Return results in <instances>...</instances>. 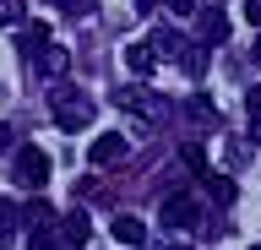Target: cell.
I'll use <instances>...</instances> for the list:
<instances>
[{
  "label": "cell",
  "mask_w": 261,
  "mask_h": 250,
  "mask_svg": "<svg viewBox=\"0 0 261 250\" xmlns=\"http://www.w3.org/2000/svg\"><path fill=\"white\" fill-rule=\"evenodd\" d=\"M49 109H55V125H60V131H82V125L93 120V98H87L82 87H71V82L49 87Z\"/></svg>",
  "instance_id": "1"
},
{
  "label": "cell",
  "mask_w": 261,
  "mask_h": 250,
  "mask_svg": "<svg viewBox=\"0 0 261 250\" xmlns=\"http://www.w3.org/2000/svg\"><path fill=\"white\" fill-rule=\"evenodd\" d=\"M114 103H120V109H130V115H142V131H158L163 120L174 115V109H169V98H158V93H152V87H142V82L120 87V93H114Z\"/></svg>",
  "instance_id": "2"
},
{
  "label": "cell",
  "mask_w": 261,
  "mask_h": 250,
  "mask_svg": "<svg viewBox=\"0 0 261 250\" xmlns=\"http://www.w3.org/2000/svg\"><path fill=\"white\" fill-rule=\"evenodd\" d=\"M11 174L22 190H44L49 185V152L44 147H16L11 152Z\"/></svg>",
  "instance_id": "3"
},
{
  "label": "cell",
  "mask_w": 261,
  "mask_h": 250,
  "mask_svg": "<svg viewBox=\"0 0 261 250\" xmlns=\"http://www.w3.org/2000/svg\"><path fill=\"white\" fill-rule=\"evenodd\" d=\"M158 217H163V229L174 234V229H191L196 217H201V207H196V196H185V190H174V196H163Z\"/></svg>",
  "instance_id": "4"
},
{
  "label": "cell",
  "mask_w": 261,
  "mask_h": 250,
  "mask_svg": "<svg viewBox=\"0 0 261 250\" xmlns=\"http://www.w3.org/2000/svg\"><path fill=\"white\" fill-rule=\"evenodd\" d=\"M87 163H93V169H114V163H125V136H120V131H103L93 147H87Z\"/></svg>",
  "instance_id": "5"
},
{
  "label": "cell",
  "mask_w": 261,
  "mask_h": 250,
  "mask_svg": "<svg viewBox=\"0 0 261 250\" xmlns=\"http://www.w3.org/2000/svg\"><path fill=\"white\" fill-rule=\"evenodd\" d=\"M65 66H71V60H65L60 44H44V49L33 54V71H38L44 82H65Z\"/></svg>",
  "instance_id": "6"
},
{
  "label": "cell",
  "mask_w": 261,
  "mask_h": 250,
  "mask_svg": "<svg viewBox=\"0 0 261 250\" xmlns=\"http://www.w3.org/2000/svg\"><path fill=\"white\" fill-rule=\"evenodd\" d=\"M109 234L120 239V245H147V223H142L136 212H120V217L109 223Z\"/></svg>",
  "instance_id": "7"
},
{
  "label": "cell",
  "mask_w": 261,
  "mask_h": 250,
  "mask_svg": "<svg viewBox=\"0 0 261 250\" xmlns=\"http://www.w3.org/2000/svg\"><path fill=\"white\" fill-rule=\"evenodd\" d=\"M60 239L71 250H82L87 239H93V223H87V212H65V223H60Z\"/></svg>",
  "instance_id": "8"
},
{
  "label": "cell",
  "mask_w": 261,
  "mask_h": 250,
  "mask_svg": "<svg viewBox=\"0 0 261 250\" xmlns=\"http://www.w3.org/2000/svg\"><path fill=\"white\" fill-rule=\"evenodd\" d=\"M152 60H158V49H152V44H125V71L136 76V82L152 71Z\"/></svg>",
  "instance_id": "9"
},
{
  "label": "cell",
  "mask_w": 261,
  "mask_h": 250,
  "mask_svg": "<svg viewBox=\"0 0 261 250\" xmlns=\"http://www.w3.org/2000/svg\"><path fill=\"white\" fill-rule=\"evenodd\" d=\"M196 27H201V44H223V38H228V17H223V11H201Z\"/></svg>",
  "instance_id": "10"
},
{
  "label": "cell",
  "mask_w": 261,
  "mask_h": 250,
  "mask_svg": "<svg viewBox=\"0 0 261 250\" xmlns=\"http://www.w3.org/2000/svg\"><path fill=\"white\" fill-rule=\"evenodd\" d=\"M185 44H191V38L174 33V27H158V38H152V49H158V54H174V60L185 54Z\"/></svg>",
  "instance_id": "11"
},
{
  "label": "cell",
  "mask_w": 261,
  "mask_h": 250,
  "mask_svg": "<svg viewBox=\"0 0 261 250\" xmlns=\"http://www.w3.org/2000/svg\"><path fill=\"white\" fill-rule=\"evenodd\" d=\"M245 115H250V142H261V87H245Z\"/></svg>",
  "instance_id": "12"
},
{
  "label": "cell",
  "mask_w": 261,
  "mask_h": 250,
  "mask_svg": "<svg viewBox=\"0 0 261 250\" xmlns=\"http://www.w3.org/2000/svg\"><path fill=\"white\" fill-rule=\"evenodd\" d=\"M28 22V0H0V27H22Z\"/></svg>",
  "instance_id": "13"
},
{
  "label": "cell",
  "mask_w": 261,
  "mask_h": 250,
  "mask_svg": "<svg viewBox=\"0 0 261 250\" xmlns=\"http://www.w3.org/2000/svg\"><path fill=\"white\" fill-rule=\"evenodd\" d=\"M179 66L191 71V76H201V71H207V44H185V54H179Z\"/></svg>",
  "instance_id": "14"
},
{
  "label": "cell",
  "mask_w": 261,
  "mask_h": 250,
  "mask_svg": "<svg viewBox=\"0 0 261 250\" xmlns=\"http://www.w3.org/2000/svg\"><path fill=\"white\" fill-rule=\"evenodd\" d=\"M179 158H185V169H191V174H207V152H201V142H185V147H179Z\"/></svg>",
  "instance_id": "15"
},
{
  "label": "cell",
  "mask_w": 261,
  "mask_h": 250,
  "mask_svg": "<svg viewBox=\"0 0 261 250\" xmlns=\"http://www.w3.org/2000/svg\"><path fill=\"white\" fill-rule=\"evenodd\" d=\"M22 217H28V229H44V223H55V207H49V201H33Z\"/></svg>",
  "instance_id": "16"
},
{
  "label": "cell",
  "mask_w": 261,
  "mask_h": 250,
  "mask_svg": "<svg viewBox=\"0 0 261 250\" xmlns=\"http://www.w3.org/2000/svg\"><path fill=\"white\" fill-rule=\"evenodd\" d=\"M207 190H212L218 201H223V207L234 201V180H228V174H207Z\"/></svg>",
  "instance_id": "17"
},
{
  "label": "cell",
  "mask_w": 261,
  "mask_h": 250,
  "mask_svg": "<svg viewBox=\"0 0 261 250\" xmlns=\"http://www.w3.org/2000/svg\"><path fill=\"white\" fill-rule=\"evenodd\" d=\"M44 44H49V33H44V27H28V33H22V54H28V60L44 49Z\"/></svg>",
  "instance_id": "18"
},
{
  "label": "cell",
  "mask_w": 261,
  "mask_h": 250,
  "mask_svg": "<svg viewBox=\"0 0 261 250\" xmlns=\"http://www.w3.org/2000/svg\"><path fill=\"white\" fill-rule=\"evenodd\" d=\"M191 120H196V125H212V98H207V93L191 98Z\"/></svg>",
  "instance_id": "19"
},
{
  "label": "cell",
  "mask_w": 261,
  "mask_h": 250,
  "mask_svg": "<svg viewBox=\"0 0 261 250\" xmlns=\"http://www.w3.org/2000/svg\"><path fill=\"white\" fill-rule=\"evenodd\" d=\"M55 11H65V17H87L93 11V0H49Z\"/></svg>",
  "instance_id": "20"
},
{
  "label": "cell",
  "mask_w": 261,
  "mask_h": 250,
  "mask_svg": "<svg viewBox=\"0 0 261 250\" xmlns=\"http://www.w3.org/2000/svg\"><path fill=\"white\" fill-rule=\"evenodd\" d=\"M16 229V207H11V201H6V196H0V239H6V234H11Z\"/></svg>",
  "instance_id": "21"
},
{
  "label": "cell",
  "mask_w": 261,
  "mask_h": 250,
  "mask_svg": "<svg viewBox=\"0 0 261 250\" xmlns=\"http://www.w3.org/2000/svg\"><path fill=\"white\" fill-rule=\"evenodd\" d=\"M163 6H169L174 17H196V0H163Z\"/></svg>",
  "instance_id": "22"
},
{
  "label": "cell",
  "mask_w": 261,
  "mask_h": 250,
  "mask_svg": "<svg viewBox=\"0 0 261 250\" xmlns=\"http://www.w3.org/2000/svg\"><path fill=\"white\" fill-rule=\"evenodd\" d=\"M11 142H16V136H11V125L0 120V152H11Z\"/></svg>",
  "instance_id": "23"
},
{
  "label": "cell",
  "mask_w": 261,
  "mask_h": 250,
  "mask_svg": "<svg viewBox=\"0 0 261 250\" xmlns=\"http://www.w3.org/2000/svg\"><path fill=\"white\" fill-rule=\"evenodd\" d=\"M245 17H250V22L261 27V0H245Z\"/></svg>",
  "instance_id": "24"
},
{
  "label": "cell",
  "mask_w": 261,
  "mask_h": 250,
  "mask_svg": "<svg viewBox=\"0 0 261 250\" xmlns=\"http://www.w3.org/2000/svg\"><path fill=\"white\" fill-rule=\"evenodd\" d=\"M152 250H191V245H179V239H163V245H152Z\"/></svg>",
  "instance_id": "25"
},
{
  "label": "cell",
  "mask_w": 261,
  "mask_h": 250,
  "mask_svg": "<svg viewBox=\"0 0 261 250\" xmlns=\"http://www.w3.org/2000/svg\"><path fill=\"white\" fill-rule=\"evenodd\" d=\"M152 6H158V0H136V11H142V17H147V11H152Z\"/></svg>",
  "instance_id": "26"
},
{
  "label": "cell",
  "mask_w": 261,
  "mask_h": 250,
  "mask_svg": "<svg viewBox=\"0 0 261 250\" xmlns=\"http://www.w3.org/2000/svg\"><path fill=\"white\" fill-rule=\"evenodd\" d=\"M250 54H256V66H261V38H256V49H250Z\"/></svg>",
  "instance_id": "27"
},
{
  "label": "cell",
  "mask_w": 261,
  "mask_h": 250,
  "mask_svg": "<svg viewBox=\"0 0 261 250\" xmlns=\"http://www.w3.org/2000/svg\"><path fill=\"white\" fill-rule=\"evenodd\" d=\"M250 250H261V245H250Z\"/></svg>",
  "instance_id": "28"
}]
</instances>
